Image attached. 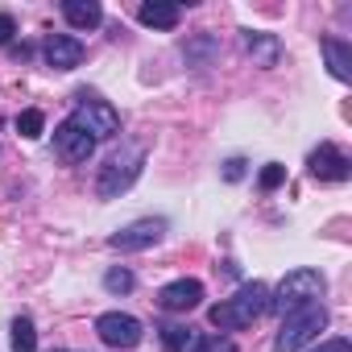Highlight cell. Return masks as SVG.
I'll return each mask as SVG.
<instances>
[{"instance_id":"obj_1","label":"cell","mask_w":352,"mask_h":352,"mask_svg":"<svg viewBox=\"0 0 352 352\" xmlns=\"http://www.w3.org/2000/svg\"><path fill=\"white\" fill-rule=\"evenodd\" d=\"M265 311H270V286H265V282H245L232 298L216 302V307L208 311V319H212V327H220V331H245V327H253Z\"/></svg>"},{"instance_id":"obj_2","label":"cell","mask_w":352,"mask_h":352,"mask_svg":"<svg viewBox=\"0 0 352 352\" xmlns=\"http://www.w3.org/2000/svg\"><path fill=\"white\" fill-rule=\"evenodd\" d=\"M145 170V145L141 141H120V149L100 166V179H96V195L100 199H116L124 195Z\"/></svg>"},{"instance_id":"obj_3","label":"cell","mask_w":352,"mask_h":352,"mask_svg":"<svg viewBox=\"0 0 352 352\" xmlns=\"http://www.w3.org/2000/svg\"><path fill=\"white\" fill-rule=\"evenodd\" d=\"M323 290H327L323 274H319V270H307V265H298V270H290V274L278 282V290H270V311H274V315L302 311V307L319 302V298H323Z\"/></svg>"},{"instance_id":"obj_4","label":"cell","mask_w":352,"mask_h":352,"mask_svg":"<svg viewBox=\"0 0 352 352\" xmlns=\"http://www.w3.org/2000/svg\"><path fill=\"white\" fill-rule=\"evenodd\" d=\"M323 327H327L323 302H311V307H302V311H290V315H282V327H278V336H274V352H298V348H307L311 340H319Z\"/></svg>"},{"instance_id":"obj_5","label":"cell","mask_w":352,"mask_h":352,"mask_svg":"<svg viewBox=\"0 0 352 352\" xmlns=\"http://www.w3.org/2000/svg\"><path fill=\"white\" fill-rule=\"evenodd\" d=\"M67 120H75V124H79L83 133H91L96 141L120 133V112H116L108 100H96V96H87V91L75 96V112H71Z\"/></svg>"},{"instance_id":"obj_6","label":"cell","mask_w":352,"mask_h":352,"mask_svg":"<svg viewBox=\"0 0 352 352\" xmlns=\"http://www.w3.org/2000/svg\"><path fill=\"white\" fill-rule=\"evenodd\" d=\"M96 336L108 344V348H137L141 344V336H145V327H141V319H133V315H124V311H108V315H100L96 319Z\"/></svg>"},{"instance_id":"obj_7","label":"cell","mask_w":352,"mask_h":352,"mask_svg":"<svg viewBox=\"0 0 352 352\" xmlns=\"http://www.w3.org/2000/svg\"><path fill=\"white\" fill-rule=\"evenodd\" d=\"M307 170H311V179H319V183H348L352 179V157L344 149H336L331 141H323V145L311 149Z\"/></svg>"},{"instance_id":"obj_8","label":"cell","mask_w":352,"mask_h":352,"mask_svg":"<svg viewBox=\"0 0 352 352\" xmlns=\"http://www.w3.org/2000/svg\"><path fill=\"white\" fill-rule=\"evenodd\" d=\"M162 236H166V220L145 216V220H133L129 228L112 232V236H108V245H112L116 253H141V249H153Z\"/></svg>"},{"instance_id":"obj_9","label":"cell","mask_w":352,"mask_h":352,"mask_svg":"<svg viewBox=\"0 0 352 352\" xmlns=\"http://www.w3.org/2000/svg\"><path fill=\"white\" fill-rule=\"evenodd\" d=\"M54 153H58V162L79 166V162H87V157L96 153V137L83 133L75 120H63V124L54 129Z\"/></svg>"},{"instance_id":"obj_10","label":"cell","mask_w":352,"mask_h":352,"mask_svg":"<svg viewBox=\"0 0 352 352\" xmlns=\"http://www.w3.org/2000/svg\"><path fill=\"white\" fill-rule=\"evenodd\" d=\"M204 302V282L195 278H179V282H166L157 290V307L162 311H195Z\"/></svg>"},{"instance_id":"obj_11","label":"cell","mask_w":352,"mask_h":352,"mask_svg":"<svg viewBox=\"0 0 352 352\" xmlns=\"http://www.w3.org/2000/svg\"><path fill=\"white\" fill-rule=\"evenodd\" d=\"M42 54H46V63H50L54 71H75V67L83 63V42L71 38V34H50V38L42 42Z\"/></svg>"},{"instance_id":"obj_12","label":"cell","mask_w":352,"mask_h":352,"mask_svg":"<svg viewBox=\"0 0 352 352\" xmlns=\"http://www.w3.org/2000/svg\"><path fill=\"white\" fill-rule=\"evenodd\" d=\"M241 42H245V50H249L253 67L270 71V67H278V63H282V42H278L274 34H261V30H241Z\"/></svg>"},{"instance_id":"obj_13","label":"cell","mask_w":352,"mask_h":352,"mask_svg":"<svg viewBox=\"0 0 352 352\" xmlns=\"http://www.w3.org/2000/svg\"><path fill=\"white\" fill-rule=\"evenodd\" d=\"M137 21L145 30H174L183 21V5H174V0H145L137 9Z\"/></svg>"},{"instance_id":"obj_14","label":"cell","mask_w":352,"mask_h":352,"mask_svg":"<svg viewBox=\"0 0 352 352\" xmlns=\"http://www.w3.org/2000/svg\"><path fill=\"white\" fill-rule=\"evenodd\" d=\"M323 58H327V71L340 79V83H352V46L344 38H323L319 42Z\"/></svg>"},{"instance_id":"obj_15","label":"cell","mask_w":352,"mask_h":352,"mask_svg":"<svg viewBox=\"0 0 352 352\" xmlns=\"http://www.w3.org/2000/svg\"><path fill=\"white\" fill-rule=\"evenodd\" d=\"M63 17L75 30H96L104 21V9L96 5V0H63Z\"/></svg>"},{"instance_id":"obj_16","label":"cell","mask_w":352,"mask_h":352,"mask_svg":"<svg viewBox=\"0 0 352 352\" xmlns=\"http://www.w3.org/2000/svg\"><path fill=\"white\" fill-rule=\"evenodd\" d=\"M9 344H13V352H38V331H34V319L30 315H17L13 319Z\"/></svg>"},{"instance_id":"obj_17","label":"cell","mask_w":352,"mask_h":352,"mask_svg":"<svg viewBox=\"0 0 352 352\" xmlns=\"http://www.w3.org/2000/svg\"><path fill=\"white\" fill-rule=\"evenodd\" d=\"M212 54H216V38H212V34H204V38H195V42L183 46V58H187L191 67H208Z\"/></svg>"},{"instance_id":"obj_18","label":"cell","mask_w":352,"mask_h":352,"mask_svg":"<svg viewBox=\"0 0 352 352\" xmlns=\"http://www.w3.org/2000/svg\"><path fill=\"white\" fill-rule=\"evenodd\" d=\"M157 331H162V348L166 352H183L191 344V327L187 323H162Z\"/></svg>"},{"instance_id":"obj_19","label":"cell","mask_w":352,"mask_h":352,"mask_svg":"<svg viewBox=\"0 0 352 352\" xmlns=\"http://www.w3.org/2000/svg\"><path fill=\"white\" fill-rule=\"evenodd\" d=\"M137 286V278H133V270H124V265H112L108 274H104V290L108 294H129Z\"/></svg>"},{"instance_id":"obj_20","label":"cell","mask_w":352,"mask_h":352,"mask_svg":"<svg viewBox=\"0 0 352 352\" xmlns=\"http://www.w3.org/2000/svg\"><path fill=\"white\" fill-rule=\"evenodd\" d=\"M42 129H46V116H42L38 108H25V112L17 116V133H21V137L34 141V137H42Z\"/></svg>"},{"instance_id":"obj_21","label":"cell","mask_w":352,"mask_h":352,"mask_svg":"<svg viewBox=\"0 0 352 352\" xmlns=\"http://www.w3.org/2000/svg\"><path fill=\"white\" fill-rule=\"evenodd\" d=\"M282 183H286V166H278V162H270V166L261 170V179H257L261 191H278Z\"/></svg>"},{"instance_id":"obj_22","label":"cell","mask_w":352,"mask_h":352,"mask_svg":"<svg viewBox=\"0 0 352 352\" xmlns=\"http://www.w3.org/2000/svg\"><path fill=\"white\" fill-rule=\"evenodd\" d=\"M191 352H236V344L228 336H204V340L191 344Z\"/></svg>"},{"instance_id":"obj_23","label":"cell","mask_w":352,"mask_h":352,"mask_svg":"<svg viewBox=\"0 0 352 352\" xmlns=\"http://www.w3.org/2000/svg\"><path fill=\"white\" fill-rule=\"evenodd\" d=\"M245 166H249L245 157H228V162H224V179H228V183H241V179H245Z\"/></svg>"},{"instance_id":"obj_24","label":"cell","mask_w":352,"mask_h":352,"mask_svg":"<svg viewBox=\"0 0 352 352\" xmlns=\"http://www.w3.org/2000/svg\"><path fill=\"white\" fill-rule=\"evenodd\" d=\"M13 34H17V21H13L9 13H0V46H9V42H13Z\"/></svg>"},{"instance_id":"obj_25","label":"cell","mask_w":352,"mask_h":352,"mask_svg":"<svg viewBox=\"0 0 352 352\" xmlns=\"http://www.w3.org/2000/svg\"><path fill=\"white\" fill-rule=\"evenodd\" d=\"M9 54H13V63H30L34 58V46L30 42H17V46H9Z\"/></svg>"},{"instance_id":"obj_26","label":"cell","mask_w":352,"mask_h":352,"mask_svg":"<svg viewBox=\"0 0 352 352\" xmlns=\"http://www.w3.org/2000/svg\"><path fill=\"white\" fill-rule=\"evenodd\" d=\"M315 352H352V344H348V340H340V336H336V340H323V344H319V348H315Z\"/></svg>"},{"instance_id":"obj_27","label":"cell","mask_w":352,"mask_h":352,"mask_svg":"<svg viewBox=\"0 0 352 352\" xmlns=\"http://www.w3.org/2000/svg\"><path fill=\"white\" fill-rule=\"evenodd\" d=\"M50 352H75V348H50Z\"/></svg>"}]
</instances>
